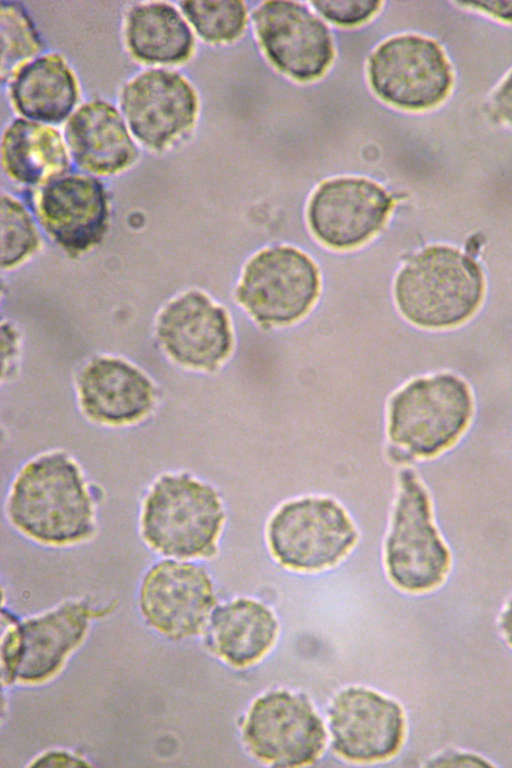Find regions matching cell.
<instances>
[{"label":"cell","mask_w":512,"mask_h":768,"mask_svg":"<svg viewBox=\"0 0 512 768\" xmlns=\"http://www.w3.org/2000/svg\"><path fill=\"white\" fill-rule=\"evenodd\" d=\"M500 628L505 640L512 647V599L508 602L501 615Z\"/></svg>","instance_id":"d6a6232c"},{"label":"cell","mask_w":512,"mask_h":768,"mask_svg":"<svg viewBox=\"0 0 512 768\" xmlns=\"http://www.w3.org/2000/svg\"><path fill=\"white\" fill-rule=\"evenodd\" d=\"M156 335L173 360L193 369L216 368L232 345L225 311L195 290L182 293L161 310Z\"/></svg>","instance_id":"2e32d148"},{"label":"cell","mask_w":512,"mask_h":768,"mask_svg":"<svg viewBox=\"0 0 512 768\" xmlns=\"http://www.w3.org/2000/svg\"><path fill=\"white\" fill-rule=\"evenodd\" d=\"M246 748L258 760L280 767L315 762L326 744L322 719L299 693L274 690L250 706L242 727Z\"/></svg>","instance_id":"52a82bcc"},{"label":"cell","mask_w":512,"mask_h":768,"mask_svg":"<svg viewBox=\"0 0 512 768\" xmlns=\"http://www.w3.org/2000/svg\"><path fill=\"white\" fill-rule=\"evenodd\" d=\"M432 766H444V767H481L490 766L491 764L481 756L468 752L449 751L439 755L430 764Z\"/></svg>","instance_id":"f546056e"},{"label":"cell","mask_w":512,"mask_h":768,"mask_svg":"<svg viewBox=\"0 0 512 768\" xmlns=\"http://www.w3.org/2000/svg\"><path fill=\"white\" fill-rule=\"evenodd\" d=\"M183 12L207 41L235 39L243 30L246 9L241 1H183Z\"/></svg>","instance_id":"484cf974"},{"label":"cell","mask_w":512,"mask_h":768,"mask_svg":"<svg viewBox=\"0 0 512 768\" xmlns=\"http://www.w3.org/2000/svg\"><path fill=\"white\" fill-rule=\"evenodd\" d=\"M21 645L20 622L8 611L1 613V681L9 685L15 681Z\"/></svg>","instance_id":"83f0119b"},{"label":"cell","mask_w":512,"mask_h":768,"mask_svg":"<svg viewBox=\"0 0 512 768\" xmlns=\"http://www.w3.org/2000/svg\"><path fill=\"white\" fill-rule=\"evenodd\" d=\"M65 140L74 162L97 174L123 170L137 153L119 111L100 99L83 103L72 113L66 123Z\"/></svg>","instance_id":"d6986e66"},{"label":"cell","mask_w":512,"mask_h":768,"mask_svg":"<svg viewBox=\"0 0 512 768\" xmlns=\"http://www.w3.org/2000/svg\"><path fill=\"white\" fill-rule=\"evenodd\" d=\"M94 615L85 602L71 600L20 622L21 645L15 680L40 683L53 676L82 641Z\"/></svg>","instance_id":"e0dca14e"},{"label":"cell","mask_w":512,"mask_h":768,"mask_svg":"<svg viewBox=\"0 0 512 768\" xmlns=\"http://www.w3.org/2000/svg\"><path fill=\"white\" fill-rule=\"evenodd\" d=\"M0 34V73L5 81L41 51L42 41L25 9L15 2L0 4Z\"/></svg>","instance_id":"cb8c5ba5"},{"label":"cell","mask_w":512,"mask_h":768,"mask_svg":"<svg viewBox=\"0 0 512 768\" xmlns=\"http://www.w3.org/2000/svg\"><path fill=\"white\" fill-rule=\"evenodd\" d=\"M10 95L18 112L30 120L58 123L74 108L78 88L66 61L57 53L32 59L12 77Z\"/></svg>","instance_id":"44dd1931"},{"label":"cell","mask_w":512,"mask_h":768,"mask_svg":"<svg viewBox=\"0 0 512 768\" xmlns=\"http://www.w3.org/2000/svg\"><path fill=\"white\" fill-rule=\"evenodd\" d=\"M397 306L413 324L429 329L456 326L479 307L484 277L479 265L449 246H431L413 256L394 285Z\"/></svg>","instance_id":"7a4b0ae2"},{"label":"cell","mask_w":512,"mask_h":768,"mask_svg":"<svg viewBox=\"0 0 512 768\" xmlns=\"http://www.w3.org/2000/svg\"><path fill=\"white\" fill-rule=\"evenodd\" d=\"M39 246V234L27 209L9 194L1 197V264L13 268Z\"/></svg>","instance_id":"d4e9b609"},{"label":"cell","mask_w":512,"mask_h":768,"mask_svg":"<svg viewBox=\"0 0 512 768\" xmlns=\"http://www.w3.org/2000/svg\"><path fill=\"white\" fill-rule=\"evenodd\" d=\"M398 488L384 545V563L392 583L410 593L439 586L451 556L435 523L428 489L411 469L398 475Z\"/></svg>","instance_id":"277c9868"},{"label":"cell","mask_w":512,"mask_h":768,"mask_svg":"<svg viewBox=\"0 0 512 768\" xmlns=\"http://www.w3.org/2000/svg\"><path fill=\"white\" fill-rule=\"evenodd\" d=\"M78 392L84 412L93 420L113 425L132 423L153 406L150 380L135 366L114 357H97L81 371Z\"/></svg>","instance_id":"ac0fdd59"},{"label":"cell","mask_w":512,"mask_h":768,"mask_svg":"<svg viewBox=\"0 0 512 768\" xmlns=\"http://www.w3.org/2000/svg\"><path fill=\"white\" fill-rule=\"evenodd\" d=\"M223 521L220 498L211 486L184 474L165 475L146 497L141 528L159 553L192 558L214 552Z\"/></svg>","instance_id":"5b68a950"},{"label":"cell","mask_w":512,"mask_h":768,"mask_svg":"<svg viewBox=\"0 0 512 768\" xmlns=\"http://www.w3.org/2000/svg\"><path fill=\"white\" fill-rule=\"evenodd\" d=\"M8 511L20 531L45 544L74 543L93 530L88 491L79 469L63 453L44 455L21 470Z\"/></svg>","instance_id":"6da1fadb"},{"label":"cell","mask_w":512,"mask_h":768,"mask_svg":"<svg viewBox=\"0 0 512 768\" xmlns=\"http://www.w3.org/2000/svg\"><path fill=\"white\" fill-rule=\"evenodd\" d=\"M203 632L212 653L242 668L254 664L271 649L278 635V622L263 603L237 598L215 606Z\"/></svg>","instance_id":"ffe728a7"},{"label":"cell","mask_w":512,"mask_h":768,"mask_svg":"<svg viewBox=\"0 0 512 768\" xmlns=\"http://www.w3.org/2000/svg\"><path fill=\"white\" fill-rule=\"evenodd\" d=\"M121 108L132 133L145 145L163 148L193 124L197 96L180 73L153 68L127 82Z\"/></svg>","instance_id":"7c38bea8"},{"label":"cell","mask_w":512,"mask_h":768,"mask_svg":"<svg viewBox=\"0 0 512 768\" xmlns=\"http://www.w3.org/2000/svg\"><path fill=\"white\" fill-rule=\"evenodd\" d=\"M318 290V271L310 258L295 248L272 247L247 263L237 297L257 321L286 324L309 310Z\"/></svg>","instance_id":"ba28073f"},{"label":"cell","mask_w":512,"mask_h":768,"mask_svg":"<svg viewBox=\"0 0 512 768\" xmlns=\"http://www.w3.org/2000/svg\"><path fill=\"white\" fill-rule=\"evenodd\" d=\"M2 166L13 180L40 185L65 174L69 156L58 130L45 123L15 119L4 130Z\"/></svg>","instance_id":"7402d4cb"},{"label":"cell","mask_w":512,"mask_h":768,"mask_svg":"<svg viewBox=\"0 0 512 768\" xmlns=\"http://www.w3.org/2000/svg\"><path fill=\"white\" fill-rule=\"evenodd\" d=\"M35 210L44 230L71 255L91 249L107 229L106 191L91 175L65 173L42 185Z\"/></svg>","instance_id":"4fadbf2b"},{"label":"cell","mask_w":512,"mask_h":768,"mask_svg":"<svg viewBox=\"0 0 512 768\" xmlns=\"http://www.w3.org/2000/svg\"><path fill=\"white\" fill-rule=\"evenodd\" d=\"M334 751L357 763L393 757L401 748L405 717L398 702L367 687L340 691L328 710Z\"/></svg>","instance_id":"9c48e42d"},{"label":"cell","mask_w":512,"mask_h":768,"mask_svg":"<svg viewBox=\"0 0 512 768\" xmlns=\"http://www.w3.org/2000/svg\"><path fill=\"white\" fill-rule=\"evenodd\" d=\"M357 531L337 501L321 496L291 500L267 526L271 554L282 566L301 572L330 568L354 547Z\"/></svg>","instance_id":"8992f818"},{"label":"cell","mask_w":512,"mask_h":768,"mask_svg":"<svg viewBox=\"0 0 512 768\" xmlns=\"http://www.w3.org/2000/svg\"><path fill=\"white\" fill-rule=\"evenodd\" d=\"M369 79L385 101L406 109H424L447 94L451 76L440 48L431 40L405 35L385 41L369 61Z\"/></svg>","instance_id":"30bf717a"},{"label":"cell","mask_w":512,"mask_h":768,"mask_svg":"<svg viewBox=\"0 0 512 768\" xmlns=\"http://www.w3.org/2000/svg\"><path fill=\"white\" fill-rule=\"evenodd\" d=\"M82 757L66 750H49L38 755L29 766L40 767H75L88 766Z\"/></svg>","instance_id":"f1b7e54d"},{"label":"cell","mask_w":512,"mask_h":768,"mask_svg":"<svg viewBox=\"0 0 512 768\" xmlns=\"http://www.w3.org/2000/svg\"><path fill=\"white\" fill-rule=\"evenodd\" d=\"M253 19L266 54L286 74L298 80H312L330 64V34L305 6L291 1H268L255 10Z\"/></svg>","instance_id":"5bb4252c"},{"label":"cell","mask_w":512,"mask_h":768,"mask_svg":"<svg viewBox=\"0 0 512 768\" xmlns=\"http://www.w3.org/2000/svg\"><path fill=\"white\" fill-rule=\"evenodd\" d=\"M126 40L136 58L151 63L182 61L193 48L188 24L174 6L165 2L133 6L127 15Z\"/></svg>","instance_id":"603a6c76"},{"label":"cell","mask_w":512,"mask_h":768,"mask_svg":"<svg viewBox=\"0 0 512 768\" xmlns=\"http://www.w3.org/2000/svg\"><path fill=\"white\" fill-rule=\"evenodd\" d=\"M391 205V198L378 184L363 178H338L325 182L314 193L308 220L321 242L348 249L380 229Z\"/></svg>","instance_id":"9a60e30c"},{"label":"cell","mask_w":512,"mask_h":768,"mask_svg":"<svg viewBox=\"0 0 512 768\" xmlns=\"http://www.w3.org/2000/svg\"><path fill=\"white\" fill-rule=\"evenodd\" d=\"M379 1H314L312 5L328 20L339 25H355L369 19L380 6Z\"/></svg>","instance_id":"4316f807"},{"label":"cell","mask_w":512,"mask_h":768,"mask_svg":"<svg viewBox=\"0 0 512 768\" xmlns=\"http://www.w3.org/2000/svg\"><path fill=\"white\" fill-rule=\"evenodd\" d=\"M498 113L512 124V74L498 90L495 98Z\"/></svg>","instance_id":"4dcf8cb0"},{"label":"cell","mask_w":512,"mask_h":768,"mask_svg":"<svg viewBox=\"0 0 512 768\" xmlns=\"http://www.w3.org/2000/svg\"><path fill=\"white\" fill-rule=\"evenodd\" d=\"M215 605L208 573L192 563L159 562L148 571L140 589L139 606L146 622L175 640L203 632Z\"/></svg>","instance_id":"8fae6325"},{"label":"cell","mask_w":512,"mask_h":768,"mask_svg":"<svg viewBox=\"0 0 512 768\" xmlns=\"http://www.w3.org/2000/svg\"><path fill=\"white\" fill-rule=\"evenodd\" d=\"M472 414V394L463 379L450 373L418 378L389 403L388 439L409 456L433 458L456 444Z\"/></svg>","instance_id":"3957f363"},{"label":"cell","mask_w":512,"mask_h":768,"mask_svg":"<svg viewBox=\"0 0 512 768\" xmlns=\"http://www.w3.org/2000/svg\"><path fill=\"white\" fill-rule=\"evenodd\" d=\"M471 6H476L481 10L493 14L502 19L512 21V1H485V2H472Z\"/></svg>","instance_id":"1f68e13d"}]
</instances>
